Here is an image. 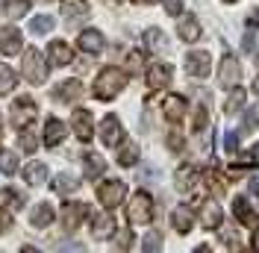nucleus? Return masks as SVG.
Segmentation results:
<instances>
[{
	"label": "nucleus",
	"mask_w": 259,
	"mask_h": 253,
	"mask_svg": "<svg viewBox=\"0 0 259 253\" xmlns=\"http://www.w3.org/2000/svg\"><path fill=\"white\" fill-rule=\"evenodd\" d=\"M136 3H145V6H150V3H156V0H136Z\"/></svg>",
	"instance_id": "nucleus-52"
},
{
	"label": "nucleus",
	"mask_w": 259,
	"mask_h": 253,
	"mask_svg": "<svg viewBox=\"0 0 259 253\" xmlns=\"http://www.w3.org/2000/svg\"><path fill=\"white\" fill-rule=\"evenodd\" d=\"M233 215H236V221L244 224V227H253V224L259 221V215L250 209V200H247L244 194H239V197L233 200Z\"/></svg>",
	"instance_id": "nucleus-17"
},
{
	"label": "nucleus",
	"mask_w": 259,
	"mask_h": 253,
	"mask_svg": "<svg viewBox=\"0 0 259 253\" xmlns=\"http://www.w3.org/2000/svg\"><path fill=\"white\" fill-rule=\"evenodd\" d=\"M127 215H130V224H150L153 221V197H150L145 189L136 191V194L130 197Z\"/></svg>",
	"instance_id": "nucleus-3"
},
{
	"label": "nucleus",
	"mask_w": 259,
	"mask_h": 253,
	"mask_svg": "<svg viewBox=\"0 0 259 253\" xmlns=\"http://www.w3.org/2000/svg\"><path fill=\"white\" fill-rule=\"evenodd\" d=\"M171 224H174V230H177V233H183V236H186V233L194 227L192 209H189V206H177V209L171 212Z\"/></svg>",
	"instance_id": "nucleus-24"
},
{
	"label": "nucleus",
	"mask_w": 259,
	"mask_h": 253,
	"mask_svg": "<svg viewBox=\"0 0 259 253\" xmlns=\"http://www.w3.org/2000/svg\"><path fill=\"white\" fill-rule=\"evenodd\" d=\"M24 48V35L18 27H3L0 30V53L3 56H18Z\"/></svg>",
	"instance_id": "nucleus-11"
},
{
	"label": "nucleus",
	"mask_w": 259,
	"mask_h": 253,
	"mask_svg": "<svg viewBox=\"0 0 259 253\" xmlns=\"http://www.w3.org/2000/svg\"><path fill=\"white\" fill-rule=\"evenodd\" d=\"M9 227H12V221H9V218H6V215H3V212H0V233H6V230H9Z\"/></svg>",
	"instance_id": "nucleus-48"
},
{
	"label": "nucleus",
	"mask_w": 259,
	"mask_h": 253,
	"mask_svg": "<svg viewBox=\"0 0 259 253\" xmlns=\"http://www.w3.org/2000/svg\"><path fill=\"white\" fill-rule=\"evenodd\" d=\"M115 247H118V250H130V247H133V233H130V230H118V233H115Z\"/></svg>",
	"instance_id": "nucleus-38"
},
{
	"label": "nucleus",
	"mask_w": 259,
	"mask_h": 253,
	"mask_svg": "<svg viewBox=\"0 0 259 253\" xmlns=\"http://www.w3.org/2000/svg\"><path fill=\"white\" fill-rule=\"evenodd\" d=\"M124 197H127V186L121 183V180H106L100 189H97V200L103 209H115V206L124 203Z\"/></svg>",
	"instance_id": "nucleus-4"
},
{
	"label": "nucleus",
	"mask_w": 259,
	"mask_h": 253,
	"mask_svg": "<svg viewBox=\"0 0 259 253\" xmlns=\"http://www.w3.org/2000/svg\"><path fill=\"white\" fill-rule=\"evenodd\" d=\"M92 236L95 238L115 236V218L109 215V212H97V215H92Z\"/></svg>",
	"instance_id": "nucleus-18"
},
{
	"label": "nucleus",
	"mask_w": 259,
	"mask_h": 253,
	"mask_svg": "<svg viewBox=\"0 0 259 253\" xmlns=\"http://www.w3.org/2000/svg\"><path fill=\"white\" fill-rule=\"evenodd\" d=\"M162 112H165V118L171 124H180L186 118V112H189V103H186V97H180V95H168L165 103H162Z\"/></svg>",
	"instance_id": "nucleus-12"
},
{
	"label": "nucleus",
	"mask_w": 259,
	"mask_h": 253,
	"mask_svg": "<svg viewBox=\"0 0 259 253\" xmlns=\"http://www.w3.org/2000/svg\"><path fill=\"white\" fill-rule=\"evenodd\" d=\"M65 139V124L59 118H48V124H45V136H41V142L48 144V147H56V144Z\"/></svg>",
	"instance_id": "nucleus-23"
},
{
	"label": "nucleus",
	"mask_w": 259,
	"mask_h": 253,
	"mask_svg": "<svg viewBox=\"0 0 259 253\" xmlns=\"http://www.w3.org/2000/svg\"><path fill=\"white\" fill-rule=\"evenodd\" d=\"M71 59H74V53H71V48H68L65 41H50V48H48V65L65 68Z\"/></svg>",
	"instance_id": "nucleus-20"
},
{
	"label": "nucleus",
	"mask_w": 259,
	"mask_h": 253,
	"mask_svg": "<svg viewBox=\"0 0 259 253\" xmlns=\"http://www.w3.org/2000/svg\"><path fill=\"white\" fill-rule=\"evenodd\" d=\"M197 183H200V171H197L194 165H180L177 174H174V186H177L183 194H189Z\"/></svg>",
	"instance_id": "nucleus-13"
},
{
	"label": "nucleus",
	"mask_w": 259,
	"mask_h": 253,
	"mask_svg": "<svg viewBox=\"0 0 259 253\" xmlns=\"http://www.w3.org/2000/svg\"><path fill=\"white\" fill-rule=\"evenodd\" d=\"M162 6H165L168 15H180L183 12V0H162Z\"/></svg>",
	"instance_id": "nucleus-45"
},
{
	"label": "nucleus",
	"mask_w": 259,
	"mask_h": 253,
	"mask_svg": "<svg viewBox=\"0 0 259 253\" xmlns=\"http://www.w3.org/2000/svg\"><path fill=\"white\" fill-rule=\"evenodd\" d=\"M35 115H38V106H35L32 97H18L15 103H12V124H15V130L30 126L35 121Z\"/></svg>",
	"instance_id": "nucleus-5"
},
{
	"label": "nucleus",
	"mask_w": 259,
	"mask_h": 253,
	"mask_svg": "<svg viewBox=\"0 0 259 253\" xmlns=\"http://www.w3.org/2000/svg\"><path fill=\"white\" fill-rule=\"evenodd\" d=\"M165 142H168V147H171V150H174V153H180V150H183V136H180L177 130H174V133H168V139H165Z\"/></svg>",
	"instance_id": "nucleus-44"
},
{
	"label": "nucleus",
	"mask_w": 259,
	"mask_h": 253,
	"mask_svg": "<svg viewBox=\"0 0 259 253\" xmlns=\"http://www.w3.org/2000/svg\"><path fill=\"white\" fill-rule=\"evenodd\" d=\"M21 174H24V180H27L30 186H41V183L48 180V165H45V162H30Z\"/></svg>",
	"instance_id": "nucleus-26"
},
{
	"label": "nucleus",
	"mask_w": 259,
	"mask_h": 253,
	"mask_svg": "<svg viewBox=\"0 0 259 253\" xmlns=\"http://www.w3.org/2000/svg\"><path fill=\"white\" fill-rule=\"evenodd\" d=\"M85 215H89L85 203H65V209H62V227L68 230V233H74V230L82 224Z\"/></svg>",
	"instance_id": "nucleus-14"
},
{
	"label": "nucleus",
	"mask_w": 259,
	"mask_h": 253,
	"mask_svg": "<svg viewBox=\"0 0 259 253\" xmlns=\"http://www.w3.org/2000/svg\"><path fill=\"white\" fill-rule=\"evenodd\" d=\"M256 89H259V79H256Z\"/></svg>",
	"instance_id": "nucleus-55"
},
{
	"label": "nucleus",
	"mask_w": 259,
	"mask_h": 253,
	"mask_svg": "<svg viewBox=\"0 0 259 253\" xmlns=\"http://www.w3.org/2000/svg\"><path fill=\"white\" fill-rule=\"evenodd\" d=\"M21 74L30 86H41L48 79V59L41 56V50L35 48H27L24 56H21Z\"/></svg>",
	"instance_id": "nucleus-2"
},
{
	"label": "nucleus",
	"mask_w": 259,
	"mask_h": 253,
	"mask_svg": "<svg viewBox=\"0 0 259 253\" xmlns=\"http://www.w3.org/2000/svg\"><path fill=\"white\" fill-rule=\"evenodd\" d=\"M103 171H106V159L100 153H85V177L97 180V177H103Z\"/></svg>",
	"instance_id": "nucleus-27"
},
{
	"label": "nucleus",
	"mask_w": 259,
	"mask_h": 253,
	"mask_svg": "<svg viewBox=\"0 0 259 253\" xmlns=\"http://www.w3.org/2000/svg\"><path fill=\"white\" fill-rule=\"evenodd\" d=\"M124 139V130H121V121L115 118V115H106L103 121H100V142L106 144V147H118Z\"/></svg>",
	"instance_id": "nucleus-10"
},
{
	"label": "nucleus",
	"mask_w": 259,
	"mask_h": 253,
	"mask_svg": "<svg viewBox=\"0 0 259 253\" xmlns=\"http://www.w3.org/2000/svg\"><path fill=\"white\" fill-rule=\"evenodd\" d=\"M50 30H53V18L50 15H35L30 21V32L32 35H48Z\"/></svg>",
	"instance_id": "nucleus-35"
},
{
	"label": "nucleus",
	"mask_w": 259,
	"mask_h": 253,
	"mask_svg": "<svg viewBox=\"0 0 259 253\" xmlns=\"http://www.w3.org/2000/svg\"><path fill=\"white\" fill-rule=\"evenodd\" d=\"M186 74L194 79H203V77H209V71H212V56L206 53V50H192V53H186Z\"/></svg>",
	"instance_id": "nucleus-6"
},
{
	"label": "nucleus",
	"mask_w": 259,
	"mask_h": 253,
	"mask_svg": "<svg viewBox=\"0 0 259 253\" xmlns=\"http://www.w3.org/2000/svg\"><path fill=\"white\" fill-rule=\"evenodd\" d=\"M89 15H92L89 3H65V6H62V18H65V24H71V27L82 24Z\"/></svg>",
	"instance_id": "nucleus-21"
},
{
	"label": "nucleus",
	"mask_w": 259,
	"mask_h": 253,
	"mask_svg": "<svg viewBox=\"0 0 259 253\" xmlns=\"http://www.w3.org/2000/svg\"><path fill=\"white\" fill-rule=\"evenodd\" d=\"M15 71L9 68V65H0V95H12V89H15Z\"/></svg>",
	"instance_id": "nucleus-34"
},
{
	"label": "nucleus",
	"mask_w": 259,
	"mask_h": 253,
	"mask_svg": "<svg viewBox=\"0 0 259 253\" xmlns=\"http://www.w3.org/2000/svg\"><path fill=\"white\" fill-rule=\"evenodd\" d=\"M171 77H174L171 65H165V62L150 65V68H147V89H150V92H159V89H168V86H171Z\"/></svg>",
	"instance_id": "nucleus-8"
},
{
	"label": "nucleus",
	"mask_w": 259,
	"mask_h": 253,
	"mask_svg": "<svg viewBox=\"0 0 259 253\" xmlns=\"http://www.w3.org/2000/svg\"><path fill=\"white\" fill-rule=\"evenodd\" d=\"M224 3H239V0H224Z\"/></svg>",
	"instance_id": "nucleus-53"
},
{
	"label": "nucleus",
	"mask_w": 259,
	"mask_h": 253,
	"mask_svg": "<svg viewBox=\"0 0 259 253\" xmlns=\"http://www.w3.org/2000/svg\"><path fill=\"white\" fill-rule=\"evenodd\" d=\"M0 171L3 174H18V153L9 150V147H0Z\"/></svg>",
	"instance_id": "nucleus-31"
},
{
	"label": "nucleus",
	"mask_w": 259,
	"mask_h": 253,
	"mask_svg": "<svg viewBox=\"0 0 259 253\" xmlns=\"http://www.w3.org/2000/svg\"><path fill=\"white\" fill-rule=\"evenodd\" d=\"M18 147H21L24 153H35V150H38V139H35V133H30L27 126L18 130Z\"/></svg>",
	"instance_id": "nucleus-33"
},
{
	"label": "nucleus",
	"mask_w": 259,
	"mask_h": 253,
	"mask_svg": "<svg viewBox=\"0 0 259 253\" xmlns=\"http://www.w3.org/2000/svg\"><path fill=\"white\" fill-rule=\"evenodd\" d=\"M142 65H145V53H142V50H130L127 68L130 71H142Z\"/></svg>",
	"instance_id": "nucleus-40"
},
{
	"label": "nucleus",
	"mask_w": 259,
	"mask_h": 253,
	"mask_svg": "<svg viewBox=\"0 0 259 253\" xmlns=\"http://www.w3.org/2000/svg\"><path fill=\"white\" fill-rule=\"evenodd\" d=\"M50 221H53V206L50 203H38L30 212V224L32 227H50Z\"/></svg>",
	"instance_id": "nucleus-28"
},
{
	"label": "nucleus",
	"mask_w": 259,
	"mask_h": 253,
	"mask_svg": "<svg viewBox=\"0 0 259 253\" xmlns=\"http://www.w3.org/2000/svg\"><path fill=\"white\" fill-rule=\"evenodd\" d=\"M77 45H80V50L92 53V56L103 53V48H106V41H103L100 30H82V32H80V38H77Z\"/></svg>",
	"instance_id": "nucleus-16"
},
{
	"label": "nucleus",
	"mask_w": 259,
	"mask_h": 253,
	"mask_svg": "<svg viewBox=\"0 0 259 253\" xmlns=\"http://www.w3.org/2000/svg\"><path fill=\"white\" fill-rule=\"evenodd\" d=\"M53 189L59 191V194H74V191L80 189V180L74 174H68V171H62V174L53 180Z\"/></svg>",
	"instance_id": "nucleus-29"
},
{
	"label": "nucleus",
	"mask_w": 259,
	"mask_h": 253,
	"mask_svg": "<svg viewBox=\"0 0 259 253\" xmlns=\"http://www.w3.org/2000/svg\"><path fill=\"white\" fill-rule=\"evenodd\" d=\"M6 12H9L12 18H24L27 12H30V0H12Z\"/></svg>",
	"instance_id": "nucleus-37"
},
{
	"label": "nucleus",
	"mask_w": 259,
	"mask_h": 253,
	"mask_svg": "<svg viewBox=\"0 0 259 253\" xmlns=\"http://www.w3.org/2000/svg\"><path fill=\"white\" fill-rule=\"evenodd\" d=\"M142 250H147V253H156V250H162V236L153 230V233H147L145 236V241H142Z\"/></svg>",
	"instance_id": "nucleus-36"
},
{
	"label": "nucleus",
	"mask_w": 259,
	"mask_h": 253,
	"mask_svg": "<svg viewBox=\"0 0 259 253\" xmlns=\"http://www.w3.org/2000/svg\"><path fill=\"white\" fill-rule=\"evenodd\" d=\"M206 124H209V115H206V109L203 106H197V112H194V133H203L206 130Z\"/></svg>",
	"instance_id": "nucleus-39"
},
{
	"label": "nucleus",
	"mask_w": 259,
	"mask_h": 253,
	"mask_svg": "<svg viewBox=\"0 0 259 253\" xmlns=\"http://www.w3.org/2000/svg\"><path fill=\"white\" fill-rule=\"evenodd\" d=\"M24 203H27V197H24L21 191H12V189H0V209H3V206H12V209H21Z\"/></svg>",
	"instance_id": "nucleus-32"
},
{
	"label": "nucleus",
	"mask_w": 259,
	"mask_h": 253,
	"mask_svg": "<svg viewBox=\"0 0 259 253\" xmlns=\"http://www.w3.org/2000/svg\"><path fill=\"white\" fill-rule=\"evenodd\" d=\"M256 126H259V112L250 106V109L244 112V133H253Z\"/></svg>",
	"instance_id": "nucleus-41"
},
{
	"label": "nucleus",
	"mask_w": 259,
	"mask_h": 253,
	"mask_svg": "<svg viewBox=\"0 0 259 253\" xmlns=\"http://www.w3.org/2000/svg\"><path fill=\"white\" fill-rule=\"evenodd\" d=\"M239 79H242V65H239V59L233 53H227L221 59V65H218V82L224 89H233V86H239Z\"/></svg>",
	"instance_id": "nucleus-7"
},
{
	"label": "nucleus",
	"mask_w": 259,
	"mask_h": 253,
	"mask_svg": "<svg viewBox=\"0 0 259 253\" xmlns=\"http://www.w3.org/2000/svg\"><path fill=\"white\" fill-rule=\"evenodd\" d=\"M200 32H203V30H200V21H197L194 15H186L183 21H180V27H177V35L186 41V45L197 41V38H200Z\"/></svg>",
	"instance_id": "nucleus-22"
},
{
	"label": "nucleus",
	"mask_w": 259,
	"mask_h": 253,
	"mask_svg": "<svg viewBox=\"0 0 259 253\" xmlns=\"http://www.w3.org/2000/svg\"><path fill=\"white\" fill-rule=\"evenodd\" d=\"M239 142H242V136H239V133H227V136H224V150H227V153H236V150H239Z\"/></svg>",
	"instance_id": "nucleus-42"
},
{
	"label": "nucleus",
	"mask_w": 259,
	"mask_h": 253,
	"mask_svg": "<svg viewBox=\"0 0 259 253\" xmlns=\"http://www.w3.org/2000/svg\"><path fill=\"white\" fill-rule=\"evenodd\" d=\"M6 3H9V0H0V15L6 12Z\"/></svg>",
	"instance_id": "nucleus-51"
},
{
	"label": "nucleus",
	"mask_w": 259,
	"mask_h": 253,
	"mask_svg": "<svg viewBox=\"0 0 259 253\" xmlns=\"http://www.w3.org/2000/svg\"><path fill=\"white\" fill-rule=\"evenodd\" d=\"M145 41L150 45V48H162V45H165V35H162L159 30H147L145 32Z\"/></svg>",
	"instance_id": "nucleus-43"
},
{
	"label": "nucleus",
	"mask_w": 259,
	"mask_h": 253,
	"mask_svg": "<svg viewBox=\"0 0 259 253\" xmlns=\"http://www.w3.org/2000/svg\"><path fill=\"white\" fill-rule=\"evenodd\" d=\"M136 162H139V147H136V142H124L121 150H118V165L130 168V165H136Z\"/></svg>",
	"instance_id": "nucleus-30"
},
{
	"label": "nucleus",
	"mask_w": 259,
	"mask_h": 253,
	"mask_svg": "<svg viewBox=\"0 0 259 253\" xmlns=\"http://www.w3.org/2000/svg\"><path fill=\"white\" fill-rule=\"evenodd\" d=\"M0 126H3V115H0Z\"/></svg>",
	"instance_id": "nucleus-54"
},
{
	"label": "nucleus",
	"mask_w": 259,
	"mask_h": 253,
	"mask_svg": "<svg viewBox=\"0 0 259 253\" xmlns=\"http://www.w3.org/2000/svg\"><path fill=\"white\" fill-rule=\"evenodd\" d=\"M124 86H127V74L121 71V68H103L100 74L95 77V97L97 100H115V97L124 92Z\"/></svg>",
	"instance_id": "nucleus-1"
},
{
	"label": "nucleus",
	"mask_w": 259,
	"mask_h": 253,
	"mask_svg": "<svg viewBox=\"0 0 259 253\" xmlns=\"http://www.w3.org/2000/svg\"><path fill=\"white\" fill-rule=\"evenodd\" d=\"M224 244L230 247V250H236V247H239V244H236V236H233V233H224Z\"/></svg>",
	"instance_id": "nucleus-47"
},
{
	"label": "nucleus",
	"mask_w": 259,
	"mask_h": 253,
	"mask_svg": "<svg viewBox=\"0 0 259 253\" xmlns=\"http://www.w3.org/2000/svg\"><path fill=\"white\" fill-rule=\"evenodd\" d=\"M244 50H247V53H253V30L244 32Z\"/></svg>",
	"instance_id": "nucleus-46"
},
{
	"label": "nucleus",
	"mask_w": 259,
	"mask_h": 253,
	"mask_svg": "<svg viewBox=\"0 0 259 253\" xmlns=\"http://www.w3.org/2000/svg\"><path fill=\"white\" fill-rule=\"evenodd\" d=\"M82 95V82L77 77L65 79L62 86H56L53 89V100H59V103H71V100H80Z\"/></svg>",
	"instance_id": "nucleus-15"
},
{
	"label": "nucleus",
	"mask_w": 259,
	"mask_h": 253,
	"mask_svg": "<svg viewBox=\"0 0 259 253\" xmlns=\"http://www.w3.org/2000/svg\"><path fill=\"white\" fill-rule=\"evenodd\" d=\"M244 100H247V92L242 86H233V92L224 100V112L227 115H239V109H244Z\"/></svg>",
	"instance_id": "nucleus-25"
},
{
	"label": "nucleus",
	"mask_w": 259,
	"mask_h": 253,
	"mask_svg": "<svg viewBox=\"0 0 259 253\" xmlns=\"http://www.w3.org/2000/svg\"><path fill=\"white\" fill-rule=\"evenodd\" d=\"M244 159H259V144H253V150H250Z\"/></svg>",
	"instance_id": "nucleus-49"
},
{
	"label": "nucleus",
	"mask_w": 259,
	"mask_h": 253,
	"mask_svg": "<svg viewBox=\"0 0 259 253\" xmlns=\"http://www.w3.org/2000/svg\"><path fill=\"white\" fill-rule=\"evenodd\" d=\"M253 250H259V230L253 233Z\"/></svg>",
	"instance_id": "nucleus-50"
},
{
	"label": "nucleus",
	"mask_w": 259,
	"mask_h": 253,
	"mask_svg": "<svg viewBox=\"0 0 259 253\" xmlns=\"http://www.w3.org/2000/svg\"><path fill=\"white\" fill-rule=\"evenodd\" d=\"M224 221V212H221V206L215 203V200H206L203 209H200V224L206 227V230H218Z\"/></svg>",
	"instance_id": "nucleus-19"
},
{
	"label": "nucleus",
	"mask_w": 259,
	"mask_h": 253,
	"mask_svg": "<svg viewBox=\"0 0 259 253\" xmlns=\"http://www.w3.org/2000/svg\"><path fill=\"white\" fill-rule=\"evenodd\" d=\"M71 124H74V133H77L80 142H92V136H95V118H92V112L89 109H74Z\"/></svg>",
	"instance_id": "nucleus-9"
}]
</instances>
